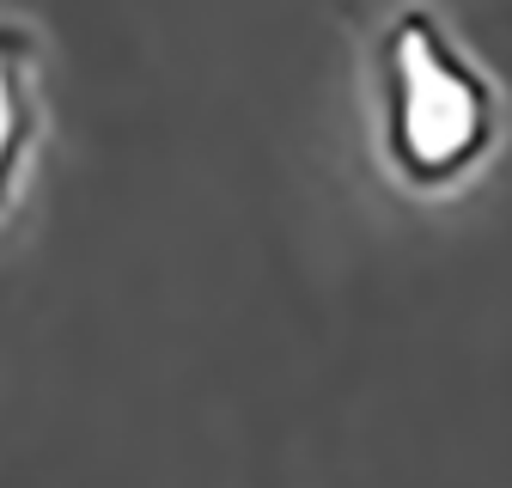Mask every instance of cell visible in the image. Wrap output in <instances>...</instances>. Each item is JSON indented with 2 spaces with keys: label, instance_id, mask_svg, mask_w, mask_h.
<instances>
[{
  "label": "cell",
  "instance_id": "cell-1",
  "mask_svg": "<svg viewBox=\"0 0 512 488\" xmlns=\"http://www.w3.org/2000/svg\"><path fill=\"white\" fill-rule=\"evenodd\" d=\"M372 92L384 153L415 183L470 171L494 141L500 92L433 7H397L384 19L372 43Z\"/></svg>",
  "mask_w": 512,
  "mask_h": 488
},
{
  "label": "cell",
  "instance_id": "cell-2",
  "mask_svg": "<svg viewBox=\"0 0 512 488\" xmlns=\"http://www.w3.org/2000/svg\"><path fill=\"white\" fill-rule=\"evenodd\" d=\"M37 68H43V49L37 31L13 13H0V208L19 190L31 141H37Z\"/></svg>",
  "mask_w": 512,
  "mask_h": 488
}]
</instances>
